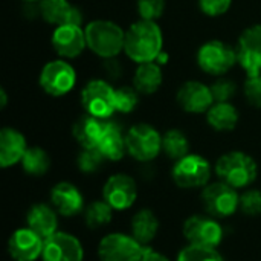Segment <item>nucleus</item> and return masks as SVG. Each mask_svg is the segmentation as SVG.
Here are the masks:
<instances>
[{
    "mask_svg": "<svg viewBox=\"0 0 261 261\" xmlns=\"http://www.w3.org/2000/svg\"><path fill=\"white\" fill-rule=\"evenodd\" d=\"M164 50V34L156 21L138 20L125 31V55L136 64L156 61Z\"/></svg>",
    "mask_w": 261,
    "mask_h": 261,
    "instance_id": "obj_1",
    "label": "nucleus"
},
{
    "mask_svg": "<svg viewBox=\"0 0 261 261\" xmlns=\"http://www.w3.org/2000/svg\"><path fill=\"white\" fill-rule=\"evenodd\" d=\"M87 49L102 60L115 58L124 50L125 31L112 20H92L84 28Z\"/></svg>",
    "mask_w": 261,
    "mask_h": 261,
    "instance_id": "obj_2",
    "label": "nucleus"
},
{
    "mask_svg": "<svg viewBox=\"0 0 261 261\" xmlns=\"http://www.w3.org/2000/svg\"><path fill=\"white\" fill-rule=\"evenodd\" d=\"M216 174L222 182L239 188L249 187L258 174L257 162L243 151H229L216 162Z\"/></svg>",
    "mask_w": 261,
    "mask_h": 261,
    "instance_id": "obj_3",
    "label": "nucleus"
},
{
    "mask_svg": "<svg viewBox=\"0 0 261 261\" xmlns=\"http://www.w3.org/2000/svg\"><path fill=\"white\" fill-rule=\"evenodd\" d=\"M199 67L213 76H223L237 63V50L220 40H210L203 43L196 55Z\"/></svg>",
    "mask_w": 261,
    "mask_h": 261,
    "instance_id": "obj_4",
    "label": "nucleus"
},
{
    "mask_svg": "<svg viewBox=\"0 0 261 261\" xmlns=\"http://www.w3.org/2000/svg\"><path fill=\"white\" fill-rule=\"evenodd\" d=\"M81 106L87 115L99 119H110L115 109V87L102 80H90L81 90Z\"/></svg>",
    "mask_w": 261,
    "mask_h": 261,
    "instance_id": "obj_5",
    "label": "nucleus"
},
{
    "mask_svg": "<svg viewBox=\"0 0 261 261\" xmlns=\"http://www.w3.org/2000/svg\"><path fill=\"white\" fill-rule=\"evenodd\" d=\"M127 153L139 162H150L162 151V135L150 124H136L125 133Z\"/></svg>",
    "mask_w": 261,
    "mask_h": 261,
    "instance_id": "obj_6",
    "label": "nucleus"
},
{
    "mask_svg": "<svg viewBox=\"0 0 261 261\" xmlns=\"http://www.w3.org/2000/svg\"><path fill=\"white\" fill-rule=\"evenodd\" d=\"M40 87L50 96H64L76 84V72L64 58H57L46 63L38 78Z\"/></svg>",
    "mask_w": 261,
    "mask_h": 261,
    "instance_id": "obj_7",
    "label": "nucleus"
},
{
    "mask_svg": "<svg viewBox=\"0 0 261 261\" xmlns=\"http://www.w3.org/2000/svg\"><path fill=\"white\" fill-rule=\"evenodd\" d=\"M205 211L214 219H225L240 210V196L234 187L225 182H216L203 187L200 194Z\"/></svg>",
    "mask_w": 261,
    "mask_h": 261,
    "instance_id": "obj_8",
    "label": "nucleus"
},
{
    "mask_svg": "<svg viewBox=\"0 0 261 261\" xmlns=\"http://www.w3.org/2000/svg\"><path fill=\"white\" fill-rule=\"evenodd\" d=\"M145 248L133 236L113 232L99 242L98 257L101 261H141Z\"/></svg>",
    "mask_w": 261,
    "mask_h": 261,
    "instance_id": "obj_9",
    "label": "nucleus"
},
{
    "mask_svg": "<svg viewBox=\"0 0 261 261\" xmlns=\"http://www.w3.org/2000/svg\"><path fill=\"white\" fill-rule=\"evenodd\" d=\"M171 176L176 185L185 190L206 187L211 177V165L200 154H187L176 161Z\"/></svg>",
    "mask_w": 261,
    "mask_h": 261,
    "instance_id": "obj_10",
    "label": "nucleus"
},
{
    "mask_svg": "<svg viewBox=\"0 0 261 261\" xmlns=\"http://www.w3.org/2000/svg\"><path fill=\"white\" fill-rule=\"evenodd\" d=\"M184 236L190 245L217 248L223 240V229L213 217L191 216L184 223Z\"/></svg>",
    "mask_w": 261,
    "mask_h": 261,
    "instance_id": "obj_11",
    "label": "nucleus"
},
{
    "mask_svg": "<svg viewBox=\"0 0 261 261\" xmlns=\"http://www.w3.org/2000/svg\"><path fill=\"white\" fill-rule=\"evenodd\" d=\"M237 60L246 75L261 73V24L246 28L237 41Z\"/></svg>",
    "mask_w": 261,
    "mask_h": 261,
    "instance_id": "obj_12",
    "label": "nucleus"
},
{
    "mask_svg": "<svg viewBox=\"0 0 261 261\" xmlns=\"http://www.w3.org/2000/svg\"><path fill=\"white\" fill-rule=\"evenodd\" d=\"M104 200L116 211H124L133 206L138 197V187L128 174H113L107 179L102 188Z\"/></svg>",
    "mask_w": 261,
    "mask_h": 261,
    "instance_id": "obj_13",
    "label": "nucleus"
},
{
    "mask_svg": "<svg viewBox=\"0 0 261 261\" xmlns=\"http://www.w3.org/2000/svg\"><path fill=\"white\" fill-rule=\"evenodd\" d=\"M84 251L80 240L67 232H55L43 245V261H83Z\"/></svg>",
    "mask_w": 261,
    "mask_h": 261,
    "instance_id": "obj_14",
    "label": "nucleus"
},
{
    "mask_svg": "<svg viewBox=\"0 0 261 261\" xmlns=\"http://www.w3.org/2000/svg\"><path fill=\"white\" fill-rule=\"evenodd\" d=\"M54 50L60 58H76L87 47L86 32L81 24H61L57 26L50 38Z\"/></svg>",
    "mask_w": 261,
    "mask_h": 261,
    "instance_id": "obj_15",
    "label": "nucleus"
},
{
    "mask_svg": "<svg viewBox=\"0 0 261 261\" xmlns=\"http://www.w3.org/2000/svg\"><path fill=\"white\" fill-rule=\"evenodd\" d=\"M176 98H177L179 106L185 112L197 113V115L199 113H206L214 104L211 87L200 83V81H196V80L184 83L179 87Z\"/></svg>",
    "mask_w": 261,
    "mask_h": 261,
    "instance_id": "obj_16",
    "label": "nucleus"
},
{
    "mask_svg": "<svg viewBox=\"0 0 261 261\" xmlns=\"http://www.w3.org/2000/svg\"><path fill=\"white\" fill-rule=\"evenodd\" d=\"M44 240L29 228L12 232L8 240V254L14 261H35L43 254Z\"/></svg>",
    "mask_w": 261,
    "mask_h": 261,
    "instance_id": "obj_17",
    "label": "nucleus"
},
{
    "mask_svg": "<svg viewBox=\"0 0 261 261\" xmlns=\"http://www.w3.org/2000/svg\"><path fill=\"white\" fill-rule=\"evenodd\" d=\"M38 11L40 17L55 28L61 24H83L81 11L69 0H40Z\"/></svg>",
    "mask_w": 261,
    "mask_h": 261,
    "instance_id": "obj_18",
    "label": "nucleus"
},
{
    "mask_svg": "<svg viewBox=\"0 0 261 261\" xmlns=\"http://www.w3.org/2000/svg\"><path fill=\"white\" fill-rule=\"evenodd\" d=\"M50 202L54 210L64 217H72L84 211V199L81 191L69 182H60L52 188Z\"/></svg>",
    "mask_w": 261,
    "mask_h": 261,
    "instance_id": "obj_19",
    "label": "nucleus"
},
{
    "mask_svg": "<svg viewBox=\"0 0 261 261\" xmlns=\"http://www.w3.org/2000/svg\"><path fill=\"white\" fill-rule=\"evenodd\" d=\"M28 150L26 138L23 133L12 127H3L0 130V167L9 168L21 162Z\"/></svg>",
    "mask_w": 261,
    "mask_h": 261,
    "instance_id": "obj_20",
    "label": "nucleus"
},
{
    "mask_svg": "<svg viewBox=\"0 0 261 261\" xmlns=\"http://www.w3.org/2000/svg\"><path fill=\"white\" fill-rule=\"evenodd\" d=\"M96 148L101 151V154L107 161H121L127 151V144H125V135L122 133L121 125L116 121L106 119L104 132L99 138V142Z\"/></svg>",
    "mask_w": 261,
    "mask_h": 261,
    "instance_id": "obj_21",
    "label": "nucleus"
},
{
    "mask_svg": "<svg viewBox=\"0 0 261 261\" xmlns=\"http://www.w3.org/2000/svg\"><path fill=\"white\" fill-rule=\"evenodd\" d=\"M26 223L29 229L38 234L43 240H46L47 237L57 232V211L46 203H35L29 208L26 214Z\"/></svg>",
    "mask_w": 261,
    "mask_h": 261,
    "instance_id": "obj_22",
    "label": "nucleus"
},
{
    "mask_svg": "<svg viewBox=\"0 0 261 261\" xmlns=\"http://www.w3.org/2000/svg\"><path fill=\"white\" fill-rule=\"evenodd\" d=\"M106 119L95 118L92 115L81 116L72 127V135L83 148H96L99 138L104 132Z\"/></svg>",
    "mask_w": 261,
    "mask_h": 261,
    "instance_id": "obj_23",
    "label": "nucleus"
},
{
    "mask_svg": "<svg viewBox=\"0 0 261 261\" xmlns=\"http://www.w3.org/2000/svg\"><path fill=\"white\" fill-rule=\"evenodd\" d=\"M162 66L156 61L138 64L136 72L133 75V87L141 95H153L162 86Z\"/></svg>",
    "mask_w": 261,
    "mask_h": 261,
    "instance_id": "obj_24",
    "label": "nucleus"
},
{
    "mask_svg": "<svg viewBox=\"0 0 261 261\" xmlns=\"http://www.w3.org/2000/svg\"><path fill=\"white\" fill-rule=\"evenodd\" d=\"M239 112L231 102H214L206 112V121L216 132H231L239 124Z\"/></svg>",
    "mask_w": 261,
    "mask_h": 261,
    "instance_id": "obj_25",
    "label": "nucleus"
},
{
    "mask_svg": "<svg viewBox=\"0 0 261 261\" xmlns=\"http://www.w3.org/2000/svg\"><path fill=\"white\" fill-rule=\"evenodd\" d=\"M159 231V220L150 210H141L132 219V236L144 246L150 245Z\"/></svg>",
    "mask_w": 261,
    "mask_h": 261,
    "instance_id": "obj_26",
    "label": "nucleus"
},
{
    "mask_svg": "<svg viewBox=\"0 0 261 261\" xmlns=\"http://www.w3.org/2000/svg\"><path fill=\"white\" fill-rule=\"evenodd\" d=\"M162 151L165 153L167 158H170L173 161H179V159L185 158L187 154H190L188 138L185 136L184 132H180L177 128L168 130L162 136Z\"/></svg>",
    "mask_w": 261,
    "mask_h": 261,
    "instance_id": "obj_27",
    "label": "nucleus"
},
{
    "mask_svg": "<svg viewBox=\"0 0 261 261\" xmlns=\"http://www.w3.org/2000/svg\"><path fill=\"white\" fill-rule=\"evenodd\" d=\"M20 164L29 176H43L50 167V158L41 147H28Z\"/></svg>",
    "mask_w": 261,
    "mask_h": 261,
    "instance_id": "obj_28",
    "label": "nucleus"
},
{
    "mask_svg": "<svg viewBox=\"0 0 261 261\" xmlns=\"http://www.w3.org/2000/svg\"><path fill=\"white\" fill-rule=\"evenodd\" d=\"M84 222L90 229H98L112 222L113 208L106 200H93L84 208Z\"/></svg>",
    "mask_w": 261,
    "mask_h": 261,
    "instance_id": "obj_29",
    "label": "nucleus"
},
{
    "mask_svg": "<svg viewBox=\"0 0 261 261\" xmlns=\"http://www.w3.org/2000/svg\"><path fill=\"white\" fill-rule=\"evenodd\" d=\"M139 92L135 87L122 86L115 89V109L119 113H132L139 104Z\"/></svg>",
    "mask_w": 261,
    "mask_h": 261,
    "instance_id": "obj_30",
    "label": "nucleus"
},
{
    "mask_svg": "<svg viewBox=\"0 0 261 261\" xmlns=\"http://www.w3.org/2000/svg\"><path fill=\"white\" fill-rule=\"evenodd\" d=\"M176 261H223V257L216 251V248L188 245L179 252Z\"/></svg>",
    "mask_w": 261,
    "mask_h": 261,
    "instance_id": "obj_31",
    "label": "nucleus"
},
{
    "mask_svg": "<svg viewBox=\"0 0 261 261\" xmlns=\"http://www.w3.org/2000/svg\"><path fill=\"white\" fill-rule=\"evenodd\" d=\"M104 161H107L101 151L98 148H83L81 153L78 154V168L80 171L86 173V174H92L95 171H98Z\"/></svg>",
    "mask_w": 261,
    "mask_h": 261,
    "instance_id": "obj_32",
    "label": "nucleus"
},
{
    "mask_svg": "<svg viewBox=\"0 0 261 261\" xmlns=\"http://www.w3.org/2000/svg\"><path fill=\"white\" fill-rule=\"evenodd\" d=\"M136 9L142 20L156 21L158 18H161L164 15L165 0H138Z\"/></svg>",
    "mask_w": 261,
    "mask_h": 261,
    "instance_id": "obj_33",
    "label": "nucleus"
},
{
    "mask_svg": "<svg viewBox=\"0 0 261 261\" xmlns=\"http://www.w3.org/2000/svg\"><path fill=\"white\" fill-rule=\"evenodd\" d=\"M240 210L249 217L261 216V191L248 190L240 196Z\"/></svg>",
    "mask_w": 261,
    "mask_h": 261,
    "instance_id": "obj_34",
    "label": "nucleus"
},
{
    "mask_svg": "<svg viewBox=\"0 0 261 261\" xmlns=\"http://www.w3.org/2000/svg\"><path fill=\"white\" fill-rule=\"evenodd\" d=\"M210 87H211V92H213L214 102H229L231 98L237 92L236 83L228 80V78H220L216 83H213V86H210Z\"/></svg>",
    "mask_w": 261,
    "mask_h": 261,
    "instance_id": "obj_35",
    "label": "nucleus"
},
{
    "mask_svg": "<svg viewBox=\"0 0 261 261\" xmlns=\"http://www.w3.org/2000/svg\"><path fill=\"white\" fill-rule=\"evenodd\" d=\"M243 90H245V96L248 102L254 107L261 109V73L246 76Z\"/></svg>",
    "mask_w": 261,
    "mask_h": 261,
    "instance_id": "obj_36",
    "label": "nucleus"
},
{
    "mask_svg": "<svg viewBox=\"0 0 261 261\" xmlns=\"http://www.w3.org/2000/svg\"><path fill=\"white\" fill-rule=\"evenodd\" d=\"M232 6V0H199L200 11L208 17L225 15Z\"/></svg>",
    "mask_w": 261,
    "mask_h": 261,
    "instance_id": "obj_37",
    "label": "nucleus"
},
{
    "mask_svg": "<svg viewBox=\"0 0 261 261\" xmlns=\"http://www.w3.org/2000/svg\"><path fill=\"white\" fill-rule=\"evenodd\" d=\"M102 69H104L106 75H107L110 80H118V78H121V75H122V72H124V67H122V64L119 63L118 57L104 60Z\"/></svg>",
    "mask_w": 261,
    "mask_h": 261,
    "instance_id": "obj_38",
    "label": "nucleus"
},
{
    "mask_svg": "<svg viewBox=\"0 0 261 261\" xmlns=\"http://www.w3.org/2000/svg\"><path fill=\"white\" fill-rule=\"evenodd\" d=\"M141 261H170L164 254L161 252H156L153 251L151 248H145V252H144V257Z\"/></svg>",
    "mask_w": 261,
    "mask_h": 261,
    "instance_id": "obj_39",
    "label": "nucleus"
},
{
    "mask_svg": "<svg viewBox=\"0 0 261 261\" xmlns=\"http://www.w3.org/2000/svg\"><path fill=\"white\" fill-rule=\"evenodd\" d=\"M168 58H170L168 52L162 50V52H161V54L158 55V58H156V63H158L159 66H165V64L168 63Z\"/></svg>",
    "mask_w": 261,
    "mask_h": 261,
    "instance_id": "obj_40",
    "label": "nucleus"
},
{
    "mask_svg": "<svg viewBox=\"0 0 261 261\" xmlns=\"http://www.w3.org/2000/svg\"><path fill=\"white\" fill-rule=\"evenodd\" d=\"M8 104V93L5 90V87L0 89V109H5Z\"/></svg>",
    "mask_w": 261,
    "mask_h": 261,
    "instance_id": "obj_41",
    "label": "nucleus"
},
{
    "mask_svg": "<svg viewBox=\"0 0 261 261\" xmlns=\"http://www.w3.org/2000/svg\"><path fill=\"white\" fill-rule=\"evenodd\" d=\"M24 3H35V2H40V0H23Z\"/></svg>",
    "mask_w": 261,
    "mask_h": 261,
    "instance_id": "obj_42",
    "label": "nucleus"
}]
</instances>
